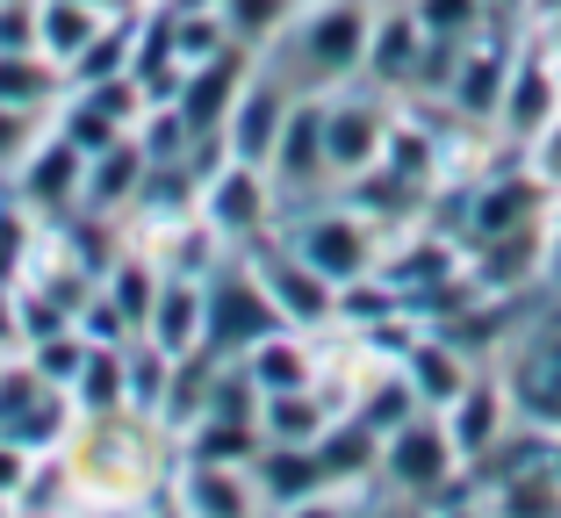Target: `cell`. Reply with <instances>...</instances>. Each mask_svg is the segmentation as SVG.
Segmentation results:
<instances>
[{
  "label": "cell",
  "mask_w": 561,
  "mask_h": 518,
  "mask_svg": "<svg viewBox=\"0 0 561 518\" xmlns=\"http://www.w3.org/2000/svg\"><path fill=\"white\" fill-rule=\"evenodd\" d=\"M0 50H36V0H0Z\"/></svg>",
  "instance_id": "obj_37"
},
{
  "label": "cell",
  "mask_w": 561,
  "mask_h": 518,
  "mask_svg": "<svg viewBox=\"0 0 561 518\" xmlns=\"http://www.w3.org/2000/svg\"><path fill=\"white\" fill-rule=\"evenodd\" d=\"M266 447L260 425H238V418H187L181 425V461H231V469H252Z\"/></svg>",
  "instance_id": "obj_27"
},
{
  "label": "cell",
  "mask_w": 561,
  "mask_h": 518,
  "mask_svg": "<svg viewBox=\"0 0 561 518\" xmlns=\"http://www.w3.org/2000/svg\"><path fill=\"white\" fill-rule=\"evenodd\" d=\"M554 217V187L518 159L512 173H490V181L468 195V238H504V231H533V223Z\"/></svg>",
  "instance_id": "obj_13"
},
{
  "label": "cell",
  "mask_w": 561,
  "mask_h": 518,
  "mask_svg": "<svg viewBox=\"0 0 561 518\" xmlns=\"http://www.w3.org/2000/svg\"><path fill=\"white\" fill-rule=\"evenodd\" d=\"M339 418V403L324 396V382L317 389H274V396H260V433L266 439H296V447H317V433Z\"/></svg>",
  "instance_id": "obj_26"
},
{
  "label": "cell",
  "mask_w": 561,
  "mask_h": 518,
  "mask_svg": "<svg viewBox=\"0 0 561 518\" xmlns=\"http://www.w3.org/2000/svg\"><path fill=\"white\" fill-rule=\"evenodd\" d=\"M137 8H151V0H137Z\"/></svg>",
  "instance_id": "obj_50"
},
{
  "label": "cell",
  "mask_w": 561,
  "mask_h": 518,
  "mask_svg": "<svg viewBox=\"0 0 561 518\" xmlns=\"http://www.w3.org/2000/svg\"><path fill=\"white\" fill-rule=\"evenodd\" d=\"M130 50H137V8H130V15H108L94 36H87L80 58L66 66V87H94V80H116V72H130Z\"/></svg>",
  "instance_id": "obj_28"
},
{
  "label": "cell",
  "mask_w": 561,
  "mask_h": 518,
  "mask_svg": "<svg viewBox=\"0 0 561 518\" xmlns=\"http://www.w3.org/2000/svg\"><path fill=\"white\" fill-rule=\"evenodd\" d=\"M288 223H274V238L296 260H310L331 288H353L381 267V245H389V223H375L367 209H353L346 195H317L302 209H280Z\"/></svg>",
  "instance_id": "obj_2"
},
{
  "label": "cell",
  "mask_w": 561,
  "mask_h": 518,
  "mask_svg": "<svg viewBox=\"0 0 561 518\" xmlns=\"http://www.w3.org/2000/svg\"><path fill=\"white\" fill-rule=\"evenodd\" d=\"M101 22H108V15H101V8H87V0H36V50H44V58H58V72H66Z\"/></svg>",
  "instance_id": "obj_30"
},
{
  "label": "cell",
  "mask_w": 561,
  "mask_h": 518,
  "mask_svg": "<svg viewBox=\"0 0 561 518\" xmlns=\"http://www.w3.org/2000/svg\"><path fill=\"white\" fill-rule=\"evenodd\" d=\"M554 475H561V439H554Z\"/></svg>",
  "instance_id": "obj_48"
},
{
  "label": "cell",
  "mask_w": 561,
  "mask_h": 518,
  "mask_svg": "<svg viewBox=\"0 0 561 518\" xmlns=\"http://www.w3.org/2000/svg\"><path fill=\"white\" fill-rule=\"evenodd\" d=\"M145 518H187V511H181V504H173V497H165V490H159V497H151V511H145Z\"/></svg>",
  "instance_id": "obj_42"
},
{
  "label": "cell",
  "mask_w": 561,
  "mask_h": 518,
  "mask_svg": "<svg viewBox=\"0 0 561 518\" xmlns=\"http://www.w3.org/2000/svg\"><path fill=\"white\" fill-rule=\"evenodd\" d=\"M0 353H22V318H15V288H0Z\"/></svg>",
  "instance_id": "obj_40"
},
{
  "label": "cell",
  "mask_w": 561,
  "mask_h": 518,
  "mask_svg": "<svg viewBox=\"0 0 561 518\" xmlns=\"http://www.w3.org/2000/svg\"><path fill=\"white\" fill-rule=\"evenodd\" d=\"M36 245H44V217H36L15 187H0V288H15L30 274Z\"/></svg>",
  "instance_id": "obj_31"
},
{
  "label": "cell",
  "mask_w": 561,
  "mask_h": 518,
  "mask_svg": "<svg viewBox=\"0 0 561 518\" xmlns=\"http://www.w3.org/2000/svg\"><path fill=\"white\" fill-rule=\"evenodd\" d=\"M504 72H512V44H496L490 30L468 36V44L454 50V66H446V87H439L454 123H490L496 101H504Z\"/></svg>",
  "instance_id": "obj_15"
},
{
  "label": "cell",
  "mask_w": 561,
  "mask_h": 518,
  "mask_svg": "<svg viewBox=\"0 0 561 518\" xmlns=\"http://www.w3.org/2000/svg\"><path fill=\"white\" fill-rule=\"evenodd\" d=\"M346 518H403V504H367V497H353Z\"/></svg>",
  "instance_id": "obj_41"
},
{
  "label": "cell",
  "mask_w": 561,
  "mask_h": 518,
  "mask_svg": "<svg viewBox=\"0 0 561 518\" xmlns=\"http://www.w3.org/2000/svg\"><path fill=\"white\" fill-rule=\"evenodd\" d=\"M288 108H296V87L280 80V66L252 58L245 87H238V101H231V116H224V151L245 159V166H266V159H274L280 123H288Z\"/></svg>",
  "instance_id": "obj_11"
},
{
  "label": "cell",
  "mask_w": 561,
  "mask_h": 518,
  "mask_svg": "<svg viewBox=\"0 0 561 518\" xmlns=\"http://www.w3.org/2000/svg\"><path fill=\"white\" fill-rule=\"evenodd\" d=\"M252 483H260V504L280 511V504H302V497H324V469H317V447H296V439H266L260 461H252Z\"/></svg>",
  "instance_id": "obj_22"
},
{
  "label": "cell",
  "mask_w": 561,
  "mask_h": 518,
  "mask_svg": "<svg viewBox=\"0 0 561 518\" xmlns=\"http://www.w3.org/2000/svg\"><path fill=\"white\" fill-rule=\"evenodd\" d=\"M397 368H403V375H411V389H417V403H425V411H439V403H454V389H461V382H468V375H476V368H482V360H468V353H461V346H454V338H446V332H432V324H425V332H417V346H411V353H403Z\"/></svg>",
  "instance_id": "obj_23"
},
{
  "label": "cell",
  "mask_w": 561,
  "mask_h": 518,
  "mask_svg": "<svg viewBox=\"0 0 561 518\" xmlns=\"http://www.w3.org/2000/svg\"><path fill=\"white\" fill-rule=\"evenodd\" d=\"M518 159H526V166L540 173L547 187H554V202H561V108H554V116H547L540 130L526 137V145H518Z\"/></svg>",
  "instance_id": "obj_36"
},
{
  "label": "cell",
  "mask_w": 561,
  "mask_h": 518,
  "mask_svg": "<svg viewBox=\"0 0 561 518\" xmlns=\"http://www.w3.org/2000/svg\"><path fill=\"white\" fill-rule=\"evenodd\" d=\"M66 396L80 418H130V360H123V346H87Z\"/></svg>",
  "instance_id": "obj_25"
},
{
  "label": "cell",
  "mask_w": 561,
  "mask_h": 518,
  "mask_svg": "<svg viewBox=\"0 0 561 518\" xmlns=\"http://www.w3.org/2000/svg\"><path fill=\"white\" fill-rule=\"evenodd\" d=\"M44 130H50V108H8V101H0V181L30 159V145Z\"/></svg>",
  "instance_id": "obj_35"
},
{
  "label": "cell",
  "mask_w": 561,
  "mask_h": 518,
  "mask_svg": "<svg viewBox=\"0 0 561 518\" xmlns=\"http://www.w3.org/2000/svg\"><path fill=\"white\" fill-rule=\"evenodd\" d=\"M137 338L159 346L173 368H181V360H202V281L165 274L159 296H151V310H145V324H137Z\"/></svg>",
  "instance_id": "obj_18"
},
{
  "label": "cell",
  "mask_w": 561,
  "mask_h": 518,
  "mask_svg": "<svg viewBox=\"0 0 561 518\" xmlns=\"http://www.w3.org/2000/svg\"><path fill=\"white\" fill-rule=\"evenodd\" d=\"M22 475H30V447H22V439H8V433H0V497H8V504H15Z\"/></svg>",
  "instance_id": "obj_38"
},
{
  "label": "cell",
  "mask_w": 561,
  "mask_h": 518,
  "mask_svg": "<svg viewBox=\"0 0 561 518\" xmlns=\"http://www.w3.org/2000/svg\"><path fill=\"white\" fill-rule=\"evenodd\" d=\"M432 418L446 425V439H454V453H461V469H476V461H490L504 439H512V389H504V375L496 368H476L461 389H454V403H439Z\"/></svg>",
  "instance_id": "obj_8"
},
{
  "label": "cell",
  "mask_w": 561,
  "mask_h": 518,
  "mask_svg": "<svg viewBox=\"0 0 561 518\" xmlns=\"http://www.w3.org/2000/svg\"><path fill=\"white\" fill-rule=\"evenodd\" d=\"M165 497L181 504L187 518H266L252 469H231V461H181V453H173Z\"/></svg>",
  "instance_id": "obj_12"
},
{
  "label": "cell",
  "mask_w": 561,
  "mask_h": 518,
  "mask_svg": "<svg viewBox=\"0 0 561 518\" xmlns=\"http://www.w3.org/2000/svg\"><path fill=\"white\" fill-rule=\"evenodd\" d=\"M417 15V30L425 36H439V44H468V36H482V30H496V15H490V0H403Z\"/></svg>",
  "instance_id": "obj_32"
},
{
  "label": "cell",
  "mask_w": 561,
  "mask_h": 518,
  "mask_svg": "<svg viewBox=\"0 0 561 518\" xmlns=\"http://www.w3.org/2000/svg\"><path fill=\"white\" fill-rule=\"evenodd\" d=\"M504 389H512V418L533 425V433H561V346L533 332L518 346V360L504 368Z\"/></svg>",
  "instance_id": "obj_17"
},
{
  "label": "cell",
  "mask_w": 561,
  "mask_h": 518,
  "mask_svg": "<svg viewBox=\"0 0 561 518\" xmlns=\"http://www.w3.org/2000/svg\"><path fill=\"white\" fill-rule=\"evenodd\" d=\"M252 58H260V50L231 44V50H216V58H202V66L181 72L173 108H181V123L195 130V145H202V137H224V116H231V101H238V87H245Z\"/></svg>",
  "instance_id": "obj_14"
},
{
  "label": "cell",
  "mask_w": 561,
  "mask_h": 518,
  "mask_svg": "<svg viewBox=\"0 0 561 518\" xmlns=\"http://www.w3.org/2000/svg\"><path fill=\"white\" fill-rule=\"evenodd\" d=\"M245 260H252V274H260V288L274 296V310H280L288 332H331V324H339V288H331L310 260H296L280 238L245 245Z\"/></svg>",
  "instance_id": "obj_7"
},
{
  "label": "cell",
  "mask_w": 561,
  "mask_h": 518,
  "mask_svg": "<svg viewBox=\"0 0 561 518\" xmlns=\"http://www.w3.org/2000/svg\"><path fill=\"white\" fill-rule=\"evenodd\" d=\"M66 94V72L44 50H0V101L8 108H58Z\"/></svg>",
  "instance_id": "obj_29"
},
{
  "label": "cell",
  "mask_w": 561,
  "mask_h": 518,
  "mask_svg": "<svg viewBox=\"0 0 561 518\" xmlns=\"http://www.w3.org/2000/svg\"><path fill=\"white\" fill-rule=\"evenodd\" d=\"M381 0H296V15L274 44L260 50L266 66H280V80L296 94H331V87L360 80L367 36H375Z\"/></svg>",
  "instance_id": "obj_1"
},
{
  "label": "cell",
  "mask_w": 561,
  "mask_h": 518,
  "mask_svg": "<svg viewBox=\"0 0 561 518\" xmlns=\"http://www.w3.org/2000/svg\"><path fill=\"white\" fill-rule=\"evenodd\" d=\"M317 469H324V483L339 490V497H367V490H381L375 483V469H381V433H367L360 418H339L317 433Z\"/></svg>",
  "instance_id": "obj_20"
},
{
  "label": "cell",
  "mask_w": 561,
  "mask_h": 518,
  "mask_svg": "<svg viewBox=\"0 0 561 518\" xmlns=\"http://www.w3.org/2000/svg\"><path fill=\"white\" fill-rule=\"evenodd\" d=\"M8 518H66V511H22V504H8Z\"/></svg>",
  "instance_id": "obj_45"
},
{
  "label": "cell",
  "mask_w": 561,
  "mask_h": 518,
  "mask_svg": "<svg viewBox=\"0 0 561 518\" xmlns=\"http://www.w3.org/2000/svg\"><path fill=\"white\" fill-rule=\"evenodd\" d=\"M22 360H30L50 389H72V375H80V360H87L80 324H66V332H50V338H36V346H22Z\"/></svg>",
  "instance_id": "obj_34"
},
{
  "label": "cell",
  "mask_w": 561,
  "mask_h": 518,
  "mask_svg": "<svg viewBox=\"0 0 561 518\" xmlns=\"http://www.w3.org/2000/svg\"><path fill=\"white\" fill-rule=\"evenodd\" d=\"M0 187H15V195L30 202L44 223H58V217H72V209L87 202V151L72 145L58 123H50V130L30 145V159H22V166L8 173Z\"/></svg>",
  "instance_id": "obj_9"
},
{
  "label": "cell",
  "mask_w": 561,
  "mask_h": 518,
  "mask_svg": "<svg viewBox=\"0 0 561 518\" xmlns=\"http://www.w3.org/2000/svg\"><path fill=\"white\" fill-rule=\"evenodd\" d=\"M403 518H432V511H425V504H403Z\"/></svg>",
  "instance_id": "obj_47"
},
{
  "label": "cell",
  "mask_w": 561,
  "mask_h": 518,
  "mask_svg": "<svg viewBox=\"0 0 561 518\" xmlns=\"http://www.w3.org/2000/svg\"><path fill=\"white\" fill-rule=\"evenodd\" d=\"M0 360H8V353H0Z\"/></svg>",
  "instance_id": "obj_51"
},
{
  "label": "cell",
  "mask_w": 561,
  "mask_h": 518,
  "mask_svg": "<svg viewBox=\"0 0 561 518\" xmlns=\"http://www.w3.org/2000/svg\"><path fill=\"white\" fill-rule=\"evenodd\" d=\"M195 217L209 223V231L224 238L231 252H245V245H260V238H274L280 195H274V181H266V166H245V159H231V151H224V159L202 173Z\"/></svg>",
  "instance_id": "obj_5"
},
{
  "label": "cell",
  "mask_w": 561,
  "mask_h": 518,
  "mask_svg": "<svg viewBox=\"0 0 561 518\" xmlns=\"http://www.w3.org/2000/svg\"><path fill=\"white\" fill-rule=\"evenodd\" d=\"M296 15V0H224V30L238 36L245 50H266Z\"/></svg>",
  "instance_id": "obj_33"
},
{
  "label": "cell",
  "mask_w": 561,
  "mask_h": 518,
  "mask_svg": "<svg viewBox=\"0 0 561 518\" xmlns=\"http://www.w3.org/2000/svg\"><path fill=\"white\" fill-rule=\"evenodd\" d=\"M346 418H360L367 433H397L403 418H417L425 403H417V389H411V375L397 368V360H375V368L360 375V389H353L346 403H339Z\"/></svg>",
  "instance_id": "obj_24"
},
{
  "label": "cell",
  "mask_w": 561,
  "mask_h": 518,
  "mask_svg": "<svg viewBox=\"0 0 561 518\" xmlns=\"http://www.w3.org/2000/svg\"><path fill=\"white\" fill-rule=\"evenodd\" d=\"M266 332H280L274 296L260 288L245 252H224V260L202 274V353H209V360H245Z\"/></svg>",
  "instance_id": "obj_3"
},
{
  "label": "cell",
  "mask_w": 561,
  "mask_h": 518,
  "mask_svg": "<svg viewBox=\"0 0 561 518\" xmlns=\"http://www.w3.org/2000/svg\"><path fill=\"white\" fill-rule=\"evenodd\" d=\"M245 375L260 382V396H274V389H317L324 382V346H317V332H266L260 346L245 353Z\"/></svg>",
  "instance_id": "obj_21"
},
{
  "label": "cell",
  "mask_w": 561,
  "mask_h": 518,
  "mask_svg": "<svg viewBox=\"0 0 561 518\" xmlns=\"http://www.w3.org/2000/svg\"><path fill=\"white\" fill-rule=\"evenodd\" d=\"M0 518H8V497H0Z\"/></svg>",
  "instance_id": "obj_49"
},
{
  "label": "cell",
  "mask_w": 561,
  "mask_h": 518,
  "mask_svg": "<svg viewBox=\"0 0 561 518\" xmlns=\"http://www.w3.org/2000/svg\"><path fill=\"white\" fill-rule=\"evenodd\" d=\"M375 483L389 490V497H403V504H439L446 490L468 483V469H461V453H454V439H446V425L432 418V411H417V418H403L397 433H381Z\"/></svg>",
  "instance_id": "obj_4"
},
{
  "label": "cell",
  "mask_w": 561,
  "mask_h": 518,
  "mask_svg": "<svg viewBox=\"0 0 561 518\" xmlns=\"http://www.w3.org/2000/svg\"><path fill=\"white\" fill-rule=\"evenodd\" d=\"M87 8H101V15H130L137 0H87Z\"/></svg>",
  "instance_id": "obj_44"
},
{
  "label": "cell",
  "mask_w": 561,
  "mask_h": 518,
  "mask_svg": "<svg viewBox=\"0 0 561 518\" xmlns=\"http://www.w3.org/2000/svg\"><path fill=\"white\" fill-rule=\"evenodd\" d=\"M425 44H432V36L417 30L411 8H403V0H381V8H375V36H367V66H360V80L403 101V94L417 87V72H425Z\"/></svg>",
  "instance_id": "obj_16"
},
{
  "label": "cell",
  "mask_w": 561,
  "mask_h": 518,
  "mask_svg": "<svg viewBox=\"0 0 561 518\" xmlns=\"http://www.w3.org/2000/svg\"><path fill=\"white\" fill-rule=\"evenodd\" d=\"M145 173H151V159H145V145H137V130L108 137L101 151H87V202L80 209H94V217H130Z\"/></svg>",
  "instance_id": "obj_19"
},
{
  "label": "cell",
  "mask_w": 561,
  "mask_h": 518,
  "mask_svg": "<svg viewBox=\"0 0 561 518\" xmlns=\"http://www.w3.org/2000/svg\"><path fill=\"white\" fill-rule=\"evenodd\" d=\"M490 15H496V22H512V15H526V0H490Z\"/></svg>",
  "instance_id": "obj_43"
},
{
  "label": "cell",
  "mask_w": 561,
  "mask_h": 518,
  "mask_svg": "<svg viewBox=\"0 0 561 518\" xmlns=\"http://www.w3.org/2000/svg\"><path fill=\"white\" fill-rule=\"evenodd\" d=\"M346 511H353V497H339V490H324V497L280 504V511H266V518H346Z\"/></svg>",
  "instance_id": "obj_39"
},
{
  "label": "cell",
  "mask_w": 561,
  "mask_h": 518,
  "mask_svg": "<svg viewBox=\"0 0 561 518\" xmlns=\"http://www.w3.org/2000/svg\"><path fill=\"white\" fill-rule=\"evenodd\" d=\"M173 8H224V0H173Z\"/></svg>",
  "instance_id": "obj_46"
},
{
  "label": "cell",
  "mask_w": 561,
  "mask_h": 518,
  "mask_svg": "<svg viewBox=\"0 0 561 518\" xmlns=\"http://www.w3.org/2000/svg\"><path fill=\"white\" fill-rule=\"evenodd\" d=\"M266 181H274L280 209L288 202H317L331 195V166H324V108H317V94H296V108H288V123H280L274 137V159H266Z\"/></svg>",
  "instance_id": "obj_10"
},
{
  "label": "cell",
  "mask_w": 561,
  "mask_h": 518,
  "mask_svg": "<svg viewBox=\"0 0 561 518\" xmlns=\"http://www.w3.org/2000/svg\"><path fill=\"white\" fill-rule=\"evenodd\" d=\"M561 108V50L547 36H518L512 44V72H504V101H496L490 130L504 145H526L547 116Z\"/></svg>",
  "instance_id": "obj_6"
}]
</instances>
